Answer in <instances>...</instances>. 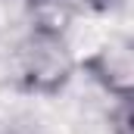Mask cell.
<instances>
[{"label": "cell", "instance_id": "obj_1", "mask_svg": "<svg viewBox=\"0 0 134 134\" xmlns=\"http://www.w3.org/2000/svg\"><path fill=\"white\" fill-rule=\"evenodd\" d=\"M75 72H78V56L72 50L69 34L28 28L13 56L16 84L37 97H56L59 91H66Z\"/></svg>", "mask_w": 134, "mask_h": 134}, {"label": "cell", "instance_id": "obj_2", "mask_svg": "<svg viewBox=\"0 0 134 134\" xmlns=\"http://www.w3.org/2000/svg\"><path fill=\"white\" fill-rule=\"evenodd\" d=\"M78 69L97 81L112 100H131L134 94V47L131 37H109L100 47H94V53L81 56Z\"/></svg>", "mask_w": 134, "mask_h": 134}, {"label": "cell", "instance_id": "obj_3", "mask_svg": "<svg viewBox=\"0 0 134 134\" xmlns=\"http://www.w3.org/2000/svg\"><path fill=\"white\" fill-rule=\"evenodd\" d=\"M28 13H31V28H44L56 34H69L75 22L72 0H28Z\"/></svg>", "mask_w": 134, "mask_h": 134}, {"label": "cell", "instance_id": "obj_4", "mask_svg": "<svg viewBox=\"0 0 134 134\" xmlns=\"http://www.w3.org/2000/svg\"><path fill=\"white\" fill-rule=\"evenodd\" d=\"M109 128L112 134H131V100H115L109 109Z\"/></svg>", "mask_w": 134, "mask_h": 134}, {"label": "cell", "instance_id": "obj_5", "mask_svg": "<svg viewBox=\"0 0 134 134\" xmlns=\"http://www.w3.org/2000/svg\"><path fill=\"white\" fill-rule=\"evenodd\" d=\"M25 3H28V0H25Z\"/></svg>", "mask_w": 134, "mask_h": 134}]
</instances>
